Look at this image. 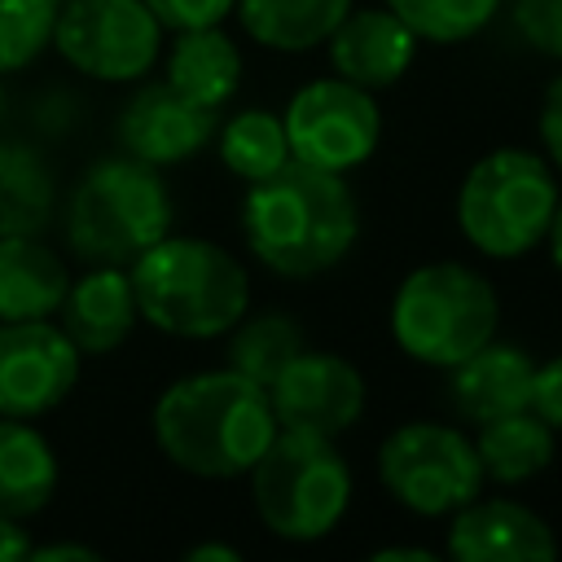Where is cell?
<instances>
[{
    "label": "cell",
    "mask_w": 562,
    "mask_h": 562,
    "mask_svg": "<svg viewBox=\"0 0 562 562\" xmlns=\"http://www.w3.org/2000/svg\"><path fill=\"white\" fill-rule=\"evenodd\" d=\"M241 237L268 272L307 281L347 259L360 237V202L342 171L290 158L272 176L246 184Z\"/></svg>",
    "instance_id": "6da1fadb"
},
{
    "label": "cell",
    "mask_w": 562,
    "mask_h": 562,
    "mask_svg": "<svg viewBox=\"0 0 562 562\" xmlns=\"http://www.w3.org/2000/svg\"><path fill=\"white\" fill-rule=\"evenodd\" d=\"M277 435L268 391L237 369L176 378L154 404L162 457L198 479H241Z\"/></svg>",
    "instance_id": "7a4b0ae2"
},
{
    "label": "cell",
    "mask_w": 562,
    "mask_h": 562,
    "mask_svg": "<svg viewBox=\"0 0 562 562\" xmlns=\"http://www.w3.org/2000/svg\"><path fill=\"white\" fill-rule=\"evenodd\" d=\"M136 312L171 338H220L250 312V277L233 250L206 237H158L127 263Z\"/></svg>",
    "instance_id": "3957f363"
},
{
    "label": "cell",
    "mask_w": 562,
    "mask_h": 562,
    "mask_svg": "<svg viewBox=\"0 0 562 562\" xmlns=\"http://www.w3.org/2000/svg\"><path fill=\"white\" fill-rule=\"evenodd\" d=\"M501 299L492 281L457 259L413 268L391 294V338L426 369H452L487 338H496Z\"/></svg>",
    "instance_id": "277c9868"
},
{
    "label": "cell",
    "mask_w": 562,
    "mask_h": 562,
    "mask_svg": "<svg viewBox=\"0 0 562 562\" xmlns=\"http://www.w3.org/2000/svg\"><path fill=\"white\" fill-rule=\"evenodd\" d=\"M246 474L255 514L277 540H325L351 509V465L329 435L277 426L272 443Z\"/></svg>",
    "instance_id": "5b68a950"
},
{
    "label": "cell",
    "mask_w": 562,
    "mask_h": 562,
    "mask_svg": "<svg viewBox=\"0 0 562 562\" xmlns=\"http://www.w3.org/2000/svg\"><path fill=\"white\" fill-rule=\"evenodd\" d=\"M171 233V193L158 167L119 154L92 162L66 206V241L83 263L127 268Z\"/></svg>",
    "instance_id": "8992f818"
},
{
    "label": "cell",
    "mask_w": 562,
    "mask_h": 562,
    "mask_svg": "<svg viewBox=\"0 0 562 562\" xmlns=\"http://www.w3.org/2000/svg\"><path fill=\"white\" fill-rule=\"evenodd\" d=\"M558 198V171L544 154L501 145L465 171L457 189V228L487 259H522L544 241Z\"/></svg>",
    "instance_id": "52a82bcc"
},
{
    "label": "cell",
    "mask_w": 562,
    "mask_h": 562,
    "mask_svg": "<svg viewBox=\"0 0 562 562\" xmlns=\"http://www.w3.org/2000/svg\"><path fill=\"white\" fill-rule=\"evenodd\" d=\"M378 479L417 518H448L487 483L474 439L448 422H400L378 443Z\"/></svg>",
    "instance_id": "ba28073f"
},
{
    "label": "cell",
    "mask_w": 562,
    "mask_h": 562,
    "mask_svg": "<svg viewBox=\"0 0 562 562\" xmlns=\"http://www.w3.org/2000/svg\"><path fill=\"white\" fill-rule=\"evenodd\" d=\"M53 48L88 79H145L162 53V22L145 0H66L57 4Z\"/></svg>",
    "instance_id": "9c48e42d"
},
{
    "label": "cell",
    "mask_w": 562,
    "mask_h": 562,
    "mask_svg": "<svg viewBox=\"0 0 562 562\" xmlns=\"http://www.w3.org/2000/svg\"><path fill=\"white\" fill-rule=\"evenodd\" d=\"M281 123H285L290 158L325 171H342V176L360 167L382 140V110L373 92L342 75L303 83L290 97Z\"/></svg>",
    "instance_id": "30bf717a"
},
{
    "label": "cell",
    "mask_w": 562,
    "mask_h": 562,
    "mask_svg": "<svg viewBox=\"0 0 562 562\" xmlns=\"http://www.w3.org/2000/svg\"><path fill=\"white\" fill-rule=\"evenodd\" d=\"M79 351L61 325L0 321V417H44L79 382Z\"/></svg>",
    "instance_id": "8fae6325"
},
{
    "label": "cell",
    "mask_w": 562,
    "mask_h": 562,
    "mask_svg": "<svg viewBox=\"0 0 562 562\" xmlns=\"http://www.w3.org/2000/svg\"><path fill=\"white\" fill-rule=\"evenodd\" d=\"M277 426L338 439L364 413V373L338 351H299L268 386Z\"/></svg>",
    "instance_id": "7c38bea8"
},
{
    "label": "cell",
    "mask_w": 562,
    "mask_h": 562,
    "mask_svg": "<svg viewBox=\"0 0 562 562\" xmlns=\"http://www.w3.org/2000/svg\"><path fill=\"white\" fill-rule=\"evenodd\" d=\"M220 119L211 105L189 101L184 92H176L167 79L162 83H140L123 114H119V145L123 154L149 162V167H176L184 158H193L198 149L211 145Z\"/></svg>",
    "instance_id": "4fadbf2b"
},
{
    "label": "cell",
    "mask_w": 562,
    "mask_h": 562,
    "mask_svg": "<svg viewBox=\"0 0 562 562\" xmlns=\"http://www.w3.org/2000/svg\"><path fill=\"white\" fill-rule=\"evenodd\" d=\"M443 553L461 562H549L558 558V536L522 501L479 492L448 514Z\"/></svg>",
    "instance_id": "5bb4252c"
},
{
    "label": "cell",
    "mask_w": 562,
    "mask_h": 562,
    "mask_svg": "<svg viewBox=\"0 0 562 562\" xmlns=\"http://www.w3.org/2000/svg\"><path fill=\"white\" fill-rule=\"evenodd\" d=\"M329 61L342 79L378 92L404 79V70L417 57V35L408 31V22L400 13H391L386 4H369V9H347V18L329 31Z\"/></svg>",
    "instance_id": "9a60e30c"
},
{
    "label": "cell",
    "mask_w": 562,
    "mask_h": 562,
    "mask_svg": "<svg viewBox=\"0 0 562 562\" xmlns=\"http://www.w3.org/2000/svg\"><path fill=\"white\" fill-rule=\"evenodd\" d=\"M57 312H61V334L75 342L79 356L114 351L140 321L132 277L127 268H114V263H92L79 281H70Z\"/></svg>",
    "instance_id": "2e32d148"
},
{
    "label": "cell",
    "mask_w": 562,
    "mask_h": 562,
    "mask_svg": "<svg viewBox=\"0 0 562 562\" xmlns=\"http://www.w3.org/2000/svg\"><path fill=\"white\" fill-rule=\"evenodd\" d=\"M443 373H448V404L457 408V417L479 426L487 417L527 408L536 360L518 342L487 338L479 351H470L465 360H457Z\"/></svg>",
    "instance_id": "e0dca14e"
},
{
    "label": "cell",
    "mask_w": 562,
    "mask_h": 562,
    "mask_svg": "<svg viewBox=\"0 0 562 562\" xmlns=\"http://www.w3.org/2000/svg\"><path fill=\"white\" fill-rule=\"evenodd\" d=\"M66 263L31 233H0V321H44L66 299Z\"/></svg>",
    "instance_id": "ac0fdd59"
},
{
    "label": "cell",
    "mask_w": 562,
    "mask_h": 562,
    "mask_svg": "<svg viewBox=\"0 0 562 562\" xmlns=\"http://www.w3.org/2000/svg\"><path fill=\"white\" fill-rule=\"evenodd\" d=\"M167 83L198 105H228L241 88V48L220 26H189L176 31L167 48Z\"/></svg>",
    "instance_id": "d6986e66"
},
{
    "label": "cell",
    "mask_w": 562,
    "mask_h": 562,
    "mask_svg": "<svg viewBox=\"0 0 562 562\" xmlns=\"http://www.w3.org/2000/svg\"><path fill=\"white\" fill-rule=\"evenodd\" d=\"M57 492V452L26 417H0V514L35 518Z\"/></svg>",
    "instance_id": "ffe728a7"
},
{
    "label": "cell",
    "mask_w": 562,
    "mask_h": 562,
    "mask_svg": "<svg viewBox=\"0 0 562 562\" xmlns=\"http://www.w3.org/2000/svg\"><path fill=\"white\" fill-rule=\"evenodd\" d=\"M474 452H479L483 479L505 483V487L509 483H527L540 470H549V461L558 452V430L544 426L531 408H514V413L479 422Z\"/></svg>",
    "instance_id": "44dd1931"
},
{
    "label": "cell",
    "mask_w": 562,
    "mask_h": 562,
    "mask_svg": "<svg viewBox=\"0 0 562 562\" xmlns=\"http://www.w3.org/2000/svg\"><path fill=\"white\" fill-rule=\"evenodd\" d=\"M351 0H237L233 13L241 31L272 53H307L329 40L347 18Z\"/></svg>",
    "instance_id": "7402d4cb"
},
{
    "label": "cell",
    "mask_w": 562,
    "mask_h": 562,
    "mask_svg": "<svg viewBox=\"0 0 562 562\" xmlns=\"http://www.w3.org/2000/svg\"><path fill=\"white\" fill-rule=\"evenodd\" d=\"M215 136H220V162L233 176H241L246 184L263 180V176H272L277 167L290 162L285 123H281V114H272L263 105L237 110L224 127H215Z\"/></svg>",
    "instance_id": "603a6c76"
},
{
    "label": "cell",
    "mask_w": 562,
    "mask_h": 562,
    "mask_svg": "<svg viewBox=\"0 0 562 562\" xmlns=\"http://www.w3.org/2000/svg\"><path fill=\"white\" fill-rule=\"evenodd\" d=\"M228 334H233L228 338V369L255 378L259 386H268L303 351V329L285 312H259V316L246 312Z\"/></svg>",
    "instance_id": "cb8c5ba5"
},
{
    "label": "cell",
    "mask_w": 562,
    "mask_h": 562,
    "mask_svg": "<svg viewBox=\"0 0 562 562\" xmlns=\"http://www.w3.org/2000/svg\"><path fill=\"white\" fill-rule=\"evenodd\" d=\"M53 206L48 171L31 149H0V233H35Z\"/></svg>",
    "instance_id": "d4e9b609"
},
{
    "label": "cell",
    "mask_w": 562,
    "mask_h": 562,
    "mask_svg": "<svg viewBox=\"0 0 562 562\" xmlns=\"http://www.w3.org/2000/svg\"><path fill=\"white\" fill-rule=\"evenodd\" d=\"M505 0H386L391 13L408 22V31L426 44H465L474 40Z\"/></svg>",
    "instance_id": "484cf974"
},
{
    "label": "cell",
    "mask_w": 562,
    "mask_h": 562,
    "mask_svg": "<svg viewBox=\"0 0 562 562\" xmlns=\"http://www.w3.org/2000/svg\"><path fill=\"white\" fill-rule=\"evenodd\" d=\"M57 0H0V75L31 66L53 44Z\"/></svg>",
    "instance_id": "4316f807"
},
{
    "label": "cell",
    "mask_w": 562,
    "mask_h": 562,
    "mask_svg": "<svg viewBox=\"0 0 562 562\" xmlns=\"http://www.w3.org/2000/svg\"><path fill=\"white\" fill-rule=\"evenodd\" d=\"M509 26L531 53L562 61V0H509Z\"/></svg>",
    "instance_id": "83f0119b"
},
{
    "label": "cell",
    "mask_w": 562,
    "mask_h": 562,
    "mask_svg": "<svg viewBox=\"0 0 562 562\" xmlns=\"http://www.w3.org/2000/svg\"><path fill=\"white\" fill-rule=\"evenodd\" d=\"M145 4L162 22V31H189V26H220L237 0H145Z\"/></svg>",
    "instance_id": "f1b7e54d"
},
{
    "label": "cell",
    "mask_w": 562,
    "mask_h": 562,
    "mask_svg": "<svg viewBox=\"0 0 562 562\" xmlns=\"http://www.w3.org/2000/svg\"><path fill=\"white\" fill-rule=\"evenodd\" d=\"M527 408H531V413H536L544 426L562 430V356H553V360L536 364V373H531V395H527Z\"/></svg>",
    "instance_id": "f546056e"
},
{
    "label": "cell",
    "mask_w": 562,
    "mask_h": 562,
    "mask_svg": "<svg viewBox=\"0 0 562 562\" xmlns=\"http://www.w3.org/2000/svg\"><path fill=\"white\" fill-rule=\"evenodd\" d=\"M540 145L549 167L562 176V70L544 83V97H540Z\"/></svg>",
    "instance_id": "4dcf8cb0"
},
{
    "label": "cell",
    "mask_w": 562,
    "mask_h": 562,
    "mask_svg": "<svg viewBox=\"0 0 562 562\" xmlns=\"http://www.w3.org/2000/svg\"><path fill=\"white\" fill-rule=\"evenodd\" d=\"M26 553H31L26 527H22L18 518H4V514H0V562H18V558H26Z\"/></svg>",
    "instance_id": "1f68e13d"
},
{
    "label": "cell",
    "mask_w": 562,
    "mask_h": 562,
    "mask_svg": "<svg viewBox=\"0 0 562 562\" xmlns=\"http://www.w3.org/2000/svg\"><path fill=\"white\" fill-rule=\"evenodd\" d=\"M31 562H97V549L88 544H31Z\"/></svg>",
    "instance_id": "d6a6232c"
},
{
    "label": "cell",
    "mask_w": 562,
    "mask_h": 562,
    "mask_svg": "<svg viewBox=\"0 0 562 562\" xmlns=\"http://www.w3.org/2000/svg\"><path fill=\"white\" fill-rule=\"evenodd\" d=\"M439 553L435 549H422V544H386V549H373V562H435Z\"/></svg>",
    "instance_id": "836d02e7"
},
{
    "label": "cell",
    "mask_w": 562,
    "mask_h": 562,
    "mask_svg": "<svg viewBox=\"0 0 562 562\" xmlns=\"http://www.w3.org/2000/svg\"><path fill=\"white\" fill-rule=\"evenodd\" d=\"M184 562H237V549L233 544H193L184 553Z\"/></svg>",
    "instance_id": "e575fe53"
},
{
    "label": "cell",
    "mask_w": 562,
    "mask_h": 562,
    "mask_svg": "<svg viewBox=\"0 0 562 562\" xmlns=\"http://www.w3.org/2000/svg\"><path fill=\"white\" fill-rule=\"evenodd\" d=\"M540 246H549V259H553V268L562 272V198H558V206H553V220H549V233H544Z\"/></svg>",
    "instance_id": "d590c367"
},
{
    "label": "cell",
    "mask_w": 562,
    "mask_h": 562,
    "mask_svg": "<svg viewBox=\"0 0 562 562\" xmlns=\"http://www.w3.org/2000/svg\"><path fill=\"white\" fill-rule=\"evenodd\" d=\"M57 4H66V0H57Z\"/></svg>",
    "instance_id": "8d00e7d4"
}]
</instances>
